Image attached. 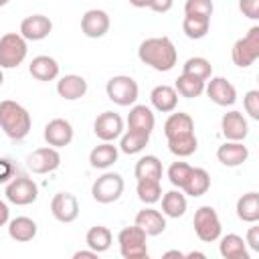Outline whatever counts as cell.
Listing matches in <instances>:
<instances>
[{"label": "cell", "instance_id": "cb8c5ba5", "mask_svg": "<svg viewBox=\"0 0 259 259\" xmlns=\"http://www.w3.org/2000/svg\"><path fill=\"white\" fill-rule=\"evenodd\" d=\"M117 156H119L117 146H113L111 142H101L99 146H95L89 152V164L93 168L105 170V168H109V166H113L117 162Z\"/></svg>", "mask_w": 259, "mask_h": 259}, {"label": "cell", "instance_id": "7402d4cb", "mask_svg": "<svg viewBox=\"0 0 259 259\" xmlns=\"http://www.w3.org/2000/svg\"><path fill=\"white\" fill-rule=\"evenodd\" d=\"M150 101H152L154 109H158L162 113H170L178 105V93L170 85H156L150 91Z\"/></svg>", "mask_w": 259, "mask_h": 259}, {"label": "cell", "instance_id": "74e56055", "mask_svg": "<svg viewBox=\"0 0 259 259\" xmlns=\"http://www.w3.org/2000/svg\"><path fill=\"white\" fill-rule=\"evenodd\" d=\"M136 192H138V198H140L144 204H156V202L162 198L160 180H138Z\"/></svg>", "mask_w": 259, "mask_h": 259}, {"label": "cell", "instance_id": "83f0119b", "mask_svg": "<svg viewBox=\"0 0 259 259\" xmlns=\"http://www.w3.org/2000/svg\"><path fill=\"white\" fill-rule=\"evenodd\" d=\"M160 200H162V214L164 217L178 219V217H182L186 212L188 204H186V196H184V192H180V188L164 192Z\"/></svg>", "mask_w": 259, "mask_h": 259}, {"label": "cell", "instance_id": "7bdbcfd3", "mask_svg": "<svg viewBox=\"0 0 259 259\" xmlns=\"http://www.w3.org/2000/svg\"><path fill=\"white\" fill-rule=\"evenodd\" d=\"M14 178V164L8 158H0V184H6Z\"/></svg>", "mask_w": 259, "mask_h": 259}, {"label": "cell", "instance_id": "8fae6325", "mask_svg": "<svg viewBox=\"0 0 259 259\" xmlns=\"http://www.w3.org/2000/svg\"><path fill=\"white\" fill-rule=\"evenodd\" d=\"M93 132L101 142H113L123 134V119L115 111H103L95 117Z\"/></svg>", "mask_w": 259, "mask_h": 259}, {"label": "cell", "instance_id": "8d00e7d4", "mask_svg": "<svg viewBox=\"0 0 259 259\" xmlns=\"http://www.w3.org/2000/svg\"><path fill=\"white\" fill-rule=\"evenodd\" d=\"M210 28V18H202V16H186L184 14V20H182V30L188 38L192 40H198V38H204L206 32Z\"/></svg>", "mask_w": 259, "mask_h": 259}, {"label": "cell", "instance_id": "60d3db41", "mask_svg": "<svg viewBox=\"0 0 259 259\" xmlns=\"http://www.w3.org/2000/svg\"><path fill=\"white\" fill-rule=\"evenodd\" d=\"M243 107H245V111L249 113L251 119H259V91L257 89H251V91L245 93Z\"/></svg>", "mask_w": 259, "mask_h": 259}, {"label": "cell", "instance_id": "9a60e30c", "mask_svg": "<svg viewBox=\"0 0 259 259\" xmlns=\"http://www.w3.org/2000/svg\"><path fill=\"white\" fill-rule=\"evenodd\" d=\"M81 30L87 38H101L109 30V14L99 8H91L81 18Z\"/></svg>", "mask_w": 259, "mask_h": 259}, {"label": "cell", "instance_id": "d4e9b609", "mask_svg": "<svg viewBox=\"0 0 259 259\" xmlns=\"http://www.w3.org/2000/svg\"><path fill=\"white\" fill-rule=\"evenodd\" d=\"M208 188H210V174L204 168H192L190 174H188V178H186V182H184V186L180 190L184 194L196 198V196L206 194Z\"/></svg>", "mask_w": 259, "mask_h": 259}, {"label": "cell", "instance_id": "f546056e", "mask_svg": "<svg viewBox=\"0 0 259 259\" xmlns=\"http://www.w3.org/2000/svg\"><path fill=\"white\" fill-rule=\"evenodd\" d=\"M85 243H87V247H89L91 251H95V253H105V251L111 247V243H113V235H111V231H109L107 227L95 225V227H91V229L87 231Z\"/></svg>", "mask_w": 259, "mask_h": 259}, {"label": "cell", "instance_id": "d590c367", "mask_svg": "<svg viewBox=\"0 0 259 259\" xmlns=\"http://www.w3.org/2000/svg\"><path fill=\"white\" fill-rule=\"evenodd\" d=\"M182 73L184 75H190V77H196L200 81H208L212 77V65L204 57H190L182 65Z\"/></svg>", "mask_w": 259, "mask_h": 259}, {"label": "cell", "instance_id": "30bf717a", "mask_svg": "<svg viewBox=\"0 0 259 259\" xmlns=\"http://www.w3.org/2000/svg\"><path fill=\"white\" fill-rule=\"evenodd\" d=\"M59 166H61V154L53 146L36 148L26 156V168L32 174H49V172H55Z\"/></svg>", "mask_w": 259, "mask_h": 259}, {"label": "cell", "instance_id": "ffe728a7", "mask_svg": "<svg viewBox=\"0 0 259 259\" xmlns=\"http://www.w3.org/2000/svg\"><path fill=\"white\" fill-rule=\"evenodd\" d=\"M57 93L67 101L81 99L87 93V81L81 75H75V73L65 75L57 81Z\"/></svg>", "mask_w": 259, "mask_h": 259}, {"label": "cell", "instance_id": "277c9868", "mask_svg": "<svg viewBox=\"0 0 259 259\" xmlns=\"http://www.w3.org/2000/svg\"><path fill=\"white\" fill-rule=\"evenodd\" d=\"M146 233L132 225L119 231L117 243H119V253L123 259H146L148 257V245H146Z\"/></svg>", "mask_w": 259, "mask_h": 259}, {"label": "cell", "instance_id": "e575fe53", "mask_svg": "<svg viewBox=\"0 0 259 259\" xmlns=\"http://www.w3.org/2000/svg\"><path fill=\"white\" fill-rule=\"evenodd\" d=\"M204 83H206V81H200V79H196V77H190V75H184V73H182V75L176 79L174 89H176L178 95H182V97H186V99H194V97H200V95L204 93Z\"/></svg>", "mask_w": 259, "mask_h": 259}, {"label": "cell", "instance_id": "ee69618b", "mask_svg": "<svg viewBox=\"0 0 259 259\" xmlns=\"http://www.w3.org/2000/svg\"><path fill=\"white\" fill-rule=\"evenodd\" d=\"M172 4H174V0H150L148 8L158 12V14H164V12H168L172 8Z\"/></svg>", "mask_w": 259, "mask_h": 259}, {"label": "cell", "instance_id": "44dd1931", "mask_svg": "<svg viewBox=\"0 0 259 259\" xmlns=\"http://www.w3.org/2000/svg\"><path fill=\"white\" fill-rule=\"evenodd\" d=\"M28 73L36 81H55L59 77V63L49 55H38L30 61Z\"/></svg>", "mask_w": 259, "mask_h": 259}, {"label": "cell", "instance_id": "1f68e13d", "mask_svg": "<svg viewBox=\"0 0 259 259\" xmlns=\"http://www.w3.org/2000/svg\"><path fill=\"white\" fill-rule=\"evenodd\" d=\"M194 132V121L188 113H170V117L164 121V134L166 138H174V136H182V134H192Z\"/></svg>", "mask_w": 259, "mask_h": 259}, {"label": "cell", "instance_id": "7a4b0ae2", "mask_svg": "<svg viewBox=\"0 0 259 259\" xmlns=\"http://www.w3.org/2000/svg\"><path fill=\"white\" fill-rule=\"evenodd\" d=\"M30 125H32V119L24 105L12 99L0 101V127L10 140L14 142L24 140L30 132Z\"/></svg>", "mask_w": 259, "mask_h": 259}, {"label": "cell", "instance_id": "9c48e42d", "mask_svg": "<svg viewBox=\"0 0 259 259\" xmlns=\"http://www.w3.org/2000/svg\"><path fill=\"white\" fill-rule=\"evenodd\" d=\"M123 192V178L117 172H105L101 174L93 186H91V196L101 202V204H109L115 202Z\"/></svg>", "mask_w": 259, "mask_h": 259}, {"label": "cell", "instance_id": "7c38bea8", "mask_svg": "<svg viewBox=\"0 0 259 259\" xmlns=\"http://www.w3.org/2000/svg\"><path fill=\"white\" fill-rule=\"evenodd\" d=\"M204 91L210 97V101H214L221 107H229L237 101V89L225 77H210V81L204 83Z\"/></svg>", "mask_w": 259, "mask_h": 259}, {"label": "cell", "instance_id": "5b68a950", "mask_svg": "<svg viewBox=\"0 0 259 259\" xmlns=\"http://www.w3.org/2000/svg\"><path fill=\"white\" fill-rule=\"evenodd\" d=\"M231 59L241 69L251 67L259 59V26H251L243 38L235 40L231 49Z\"/></svg>", "mask_w": 259, "mask_h": 259}, {"label": "cell", "instance_id": "ba28073f", "mask_svg": "<svg viewBox=\"0 0 259 259\" xmlns=\"http://www.w3.org/2000/svg\"><path fill=\"white\" fill-rule=\"evenodd\" d=\"M4 194H6L8 202L18 204V206H26L38 198V186L32 178L20 174V176H14L10 182H6Z\"/></svg>", "mask_w": 259, "mask_h": 259}, {"label": "cell", "instance_id": "6da1fadb", "mask_svg": "<svg viewBox=\"0 0 259 259\" xmlns=\"http://www.w3.org/2000/svg\"><path fill=\"white\" fill-rule=\"evenodd\" d=\"M138 57L144 65H148L160 73L172 71L178 61L176 47L168 36H150V38L142 40L138 47Z\"/></svg>", "mask_w": 259, "mask_h": 259}, {"label": "cell", "instance_id": "2e32d148", "mask_svg": "<svg viewBox=\"0 0 259 259\" xmlns=\"http://www.w3.org/2000/svg\"><path fill=\"white\" fill-rule=\"evenodd\" d=\"M221 132L229 142H243L249 134V123L245 119V115L237 109L229 111L223 115L221 119Z\"/></svg>", "mask_w": 259, "mask_h": 259}, {"label": "cell", "instance_id": "e0dca14e", "mask_svg": "<svg viewBox=\"0 0 259 259\" xmlns=\"http://www.w3.org/2000/svg\"><path fill=\"white\" fill-rule=\"evenodd\" d=\"M51 30H53V22L45 14H32L20 22V34L26 40H42L51 34Z\"/></svg>", "mask_w": 259, "mask_h": 259}, {"label": "cell", "instance_id": "7dc6e473", "mask_svg": "<svg viewBox=\"0 0 259 259\" xmlns=\"http://www.w3.org/2000/svg\"><path fill=\"white\" fill-rule=\"evenodd\" d=\"M97 255H99V253H95V251H91V249H89V251H77L73 257H75V259H81V257H83V259H85V257H89V259H95Z\"/></svg>", "mask_w": 259, "mask_h": 259}, {"label": "cell", "instance_id": "bcb514c9", "mask_svg": "<svg viewBox=\"0 0 259 259\" xmlns=\"http://www.w3.org/2000/svg\"><path fill=\"white\" fill-rule=\"evenodd\" d=\"M10 221V208L4 200H0V227H4Z\"/></svg>", "mask_w": 259, "mask_h": 259}, {"label": "cell", "instance_id": "4dcf8cb0", "mask_svg": "<svg viewBox=\"0 0 259 259\" xmlns=\"http://www.w3.org/2000/svg\"><path fill=\"white\" fill-rule=\"evenodd\" d=\"M237 217L243 223H251V225L259 221V194L257 192H247L237 200Z\"/></svg>", "mask_w": 259, "mask_h": 259}, {"label": "cell", "instance_id": "f907efd6", "mask_svg": "<svg viewBox=\"0 0 259 259\" xmlns=\"http://www.w3.org/2000/svg\"><path fill=\"white\" fill-rule=\"evenodd\" d=\"M2 83H4V73H2V69H0V87H2Z\"/></svg>", "mask_w": 259, "mask_h": 259}, {"label": "cell", "instance_id": "f1b7e54d", "mask_svg": "<svg viewBox=\"0 0 259 259\" xmlns=\"http://www.w3.org/2000/svg\"><path fill=\"white\" fill-rule=\"evenodd\" d=\"M134 174L138 180H160L162 178V162L158 156H142L138 162H136V168H134Z\"/></svg>", "mask_w": 259, "mask_h": 259}, {"label": "cell", "instance_id": "4fadbf2b", "mask_svg": "<svg viewBox=\"0 0 259 259\" xmlns=\"http://www.w3.org/2000/svg\"><path fill=\"white\" fill-rule=\"evenodd\" d=\"M45 142L53 148H65L73 142V125L63 119V117H55L45 125Z\"/></svg>", "mask_w": 259, "mask_h": 259}, {"label": "cell", "instance_id": "f35d334b", "mask_svg": "<svg viewBox=\"0 0 259 259\" xmlns=\"http://www.w3.org/2000/svg\"><path fill=\"white\" fill-rule=\"evenodd\" d=\"M214 10L212 0H186L184 2V14L186 16H202V18H210Z\"/></svg>", "mask_w": 259, "mask_h": 259}, {"label": "cell", "instance_id": "ab89813d", "mask_svg": "<svg viewBox=\"0 0 259 259\" xmlns=\"http://www.w3.org/2000/svg\"><path fill=\"white\" fill-rule=\"evenodd\" d=\"M190 170H192V166L186 164V162H172L170 168H168V180H170V184L176 186V188H182L184 182H186V178H188V174H190Z\"/></svg>", "mask_w": 259, "mask_h": 259}, {"label": "cell", "instance_id": "d6a6232c", "mask_svg": "<svg viewBox=\"0 0 259 259\" xmlns=\"http://www.w3.org/2000/svg\"><path fill=\"white\" fill-rule=\"evenodd\" d=\"M150 142V134L140 132V130H127L125 134L119 136V150L123 154H138L142 152Z\"/></svg>", "mask_w": 259, "mask_h": 259}, {"label": "cell", "instance_id": "c3c4849f", "mask_svg": "<svg viewBox=\"0 0 259 259\" xmlns=\"http://www.w3.org/2000/svg\"><path fill=\"white\" fill-rule=\"evenodd\" d=\"M127 2L136 8H148V4H150V0H127Z\"/></svg>", "mask_w": 259, "mask_h": 259}, {"label": "cell", "instance_id": "836d02e7", "mask_svg": "<svg viewBox=\"0 0 259 259\" xmlns=\"http://www.w3.org/2000/svg\"><path fill=\"white\" fill-rule=\"evenodd\" d=\"M198 148V140L192 134H182V136H174V138H168V150L178 156V158H188L196 152Z\"/></svg>", "mask_w": 259, "mask_h": 259}, {"label": "cell", "instance_id": "484cf974", "mask_svg": "<svg viewBox=\"0 0 259 259\" xmlns=\"http://www.w3.org/2000/svg\"><path fill=\"white\" fill-rule=\"evenodd\" d=\"M219 253L225 259H249V251H247V243L243 241V237L229 233L225 237H219Z\"/></svg>", "mask_w": 259, "mask_h": 259}, {"label": "cell", "instance_id": "52a82bcc", "mask_svg": "<svg viewBox=\"0 0 259 259\" xmlns=\"http://www.w3.org/2000/svg\"><path fill=\"white\" fill-rule=\"evenodd\" d=\"M194 233L202 243H212L221 237L223 227H221V219L217 214V210L212 206H200L194 212Z\"/></svg>", "mask_w": 259, "mask_h": 259}, {"label": "cell", "instance_id": "681fc988", "mask_svg": "<svg viewBox=\"0 0 259 259\" xmlns=\"http://www.w3.org/2000/svg\"><path fill=\"white\" fill-rule=\"evenodd\" d=\"M164 257H184V253H180V251H166Z\"/></svg>", "mask_w": 259, "mask_h": 259}, {"label": "cell", "instance_id": "b9f144b4", "mask_svg": "<svg viewBox=\"0 0 259 259\" xmlns=\"http://www.w3.org/2000/svg\"><path fill=\"white\" fill-rule=\"evenodd\" d=\"M239 10L243 12V16L257 20L259 18V0H239Z\"/></svg>", "mask_w": 259, "mask_h": 259}, {"label": "cell", "instance_id": "d6986e66", "mask_svg": "<svg viewBox=\"0 0 259 259\" xmlns=\"http://www.w3.org/2000/svg\"><path fill=\"white\" fill-rule=\"evenodd\" d=\"M217 158L223 166L235 168V166H241L243 162H247L249 150H247V146H243V142H229L227 140L223 146H219Z\"/></svg>", "mask_w": 259, "mask_h": 259}, {"label": "cell", "instance_id": "ac0fdd59", "mask_svg": "<svg viewBox=\"0 0 259 259\" xmlns=\"http://www.w3.org/2000/svg\"><path fill=\"white\" fill-rule=\"evenodd\" d=\"M134 225L140 227L148 237H156V235H160V233L166 231V217H164L160 210L148 206V208H142V210L136 214Z\"/></svg>", "mask_w": 259, "mask_h": 259}, {"label": "cell", "instance_id": "603a6c76", "mask_svg": "<svg viewBox=\"0 0 259 259\" xmlns=\"http://www.w3.org/2000/svg\"><path fill=\"white\" fill-rule=\"evenodd\" d=\"M156 125V117L152 113V109L148 105H132L130 113H127V130H140L146 134H152Z\"/></svg>", "mask_w": 259, "mask_h": 259}, {"label": "cell", "instance_id": "4316f807", "mask_svg": "<svg viewBox=\"0 0 259 259\" xmlns=\"http://www.w3.org/2000/svg\"><path fill=\"white\" fill-rule=\"evenodd\" d=\"M36 231H38L36 223L28 217H16V219L8 221V235H10V239H14L18 243L32 241L36 237Z\"/></svg>", "mask_w": 259, "mask_h": 259}, {"label": "cell", "instance_id": "3957f363", "mask_svg": "<svg viewBox=\"0 0 259 259\" xmlns=\"http://www.w3.org/2000/svg\"><path fill=\"white\" fill-rule=\"evenodd\" d=\"M28 47L20 32H6L0 36V69H14L26 59Z\"/></svg>", "mask_w": 259, "mask_h": 259}, {"label": "cell", "instance_id": "f6af8a7d", "mask_svg": "<svg viewBox=\"0 0 259 259\" xmlns=\"http://www.w3.org/2000/svg\"><path fill=\"white\" fill-rule=\"evenodd\" d=\"M245 243H247L253 251H259V227H249L247 237H245Z\"/></svg>", "mask_w": 259, "mask_h": 259}, {"label": "cell", "instance_id": "8992f818", "mask_svg": "<svg viewBox=\"0 0 259 259\" xmlns=\"http://www.w3.org/2000/svg\"><path fill=\"white\" fill-rule=\"evenodd\" d=\"M105 93H107V97L115 105L127 107V105H134L136 103L138 93H140V87H138V83H136L134 77H130V75H115V77H111L107 81Z\"/></svg>", "mask_w": 259, "mask_h": 259}, {"label": "cell", "instance_id": "816d5d0a", "mask_svg": "<svg viewBox=\"0 0 259 259\" xmlns=\"http://www.w3.org/2000/svg\"><path fill=\"white\" fill-rule=\"evenodd\" d=\"M6 2H8V0H0V8H2V6H6Z\"/></svg>", "mask_w": 259, "mask_h": 259}, {"label": "cell", "instance_id": "5bb4252c", "mask_svg": "<svg viewBox=\"0 0 259 259\" xmlns=\"http://www.w3.org/2000/svg\"><path fill=\"white\" fill-rule=\"evenodd\" d=\"M51 212L59 223H73L79 217V202L71 192H57L51 200Z\"/></svg>", "mask_w": 259, "mask_h": 259}]
</instances>
